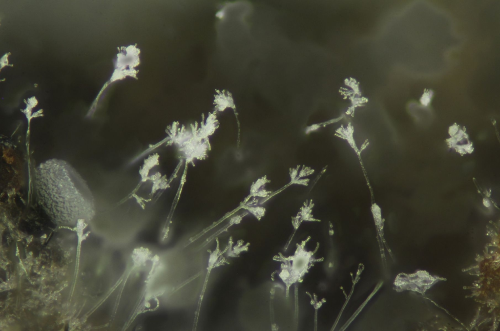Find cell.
<instances>
[{
  "label": "cell",
  "mask_w": 500,
  "mask_h": 331,
  "mask_svg": "<svg viewBox=\"0 0 500 331\" xmlns=\"http://www.w3.org/2000/svg\"><path fill=\"white\" fill-rule=\"evenodd\" d=\"M39 201L45 212L60 222L89 220L95 212L94 199L85 181L65 161L52 159L36 168Z\"/></svg>",
  "instance_id": "obj_1"
},
{
  "label": "cell",
  "mask_w": 500,
  "mask_h": 331,
  "mask_svg": "<svg viewBox=\"0 0 500 331\" xmlns=\"http://www.w3.org/2000/svg\"><path fill=\"white\" fill-rule=\"evenodd\" d=\"M197 125L191 126V130L169 129L170 141L174 143L181 155L188 162L194 159L205 158L210 149L208 139L200 137L198 134Z\"/></svg>",
  "instance_id": "obj_2"
},
{
  "label": "cell",
  "mask_w": 500,
  "mask_h": 331,
  "mask_svg": "<svg viewBox=\"0 0 500 331\" xmlns=\"http://www.w3.org/2000/svg\"><path fill=\"white\" fill-rule=\"evenodd\" d=\"M308 239L297 244L296 250L293 256L287 258L292 262V266L289 269H283L280 274L283 278L289 283H294L300 279L307 272L309 264L313 262L314 252L307 251L305 249V246Z\"/></svg>",
  "instance_id": "obj_3"
},
{
  "label": "cell",
  "mask_w": 500,
  "mask_h": 331,
  "mask_svg": "<svg viewBox=\"0 0 500 331\" xmlns=\"http://www.w3.org/2000/svg\"><path fill=\"white\" fill-rule=\"evenodd\" d=\"M449 134L451 138L446 141L450 147L455 148L461 153L473 150L472 144L469 142L464 128L462 129L459 125L454 124L449 127Z\"/></svg>",
  "instance_id": "obj_4"
},
{
  "label": "cell",
  "mask_w": 500,
  "mask_h": 331,
  "mask_svg": "<svg viewBox=\"0 0 500 331\" xmlns=\"http://www.w3.org/2000/svg\"><path fill=\"white\" fill-rule=\"evenodd\" d=\"M214 102L216 105L215 107V112L217 111H223L228 107L232 108L235 112L236 118H237V123L239 127L237 113L236 112V108L231 94L228 91L226 92L225 90L222 91L217 90V94L215 95Z\"/></svg>",
  "instance_id": "obj_5"
},
{
  "label": "cell",
  "mask_w": 500,
  "mask_h": 331,
  "mask_svg": "<svg viewBox=\"0 0 500 331\" xmlns=\"http://www.w3.org/2000/svg\"><path fill=\"white\" fill-rule=\"evenodd\" d=\"M313 204L312 200L307 201L301 207L297 215L292 218V225L296 229L303 221H316L318 219L314 218L312 214Z\"/></svg>",
  "instance_id": "obj_6"
},
{
  "label": "cell",
  "mask_w": 500,
  "mask_h": 331,
  "mask_svg": "<svg viewBox=\"0 0 500 331\" xmlns=\"http://www.w3.org/2000/svg\"><path fill=\"white\" fill-rule=\"evenodd\" d=\"M215 112L210 114L206 123L203 121L201 128L198 129V135L202 138L208 139V136L212 134L218 127L219 123L216 120Z\"/></svg>",
  "instance_id": "obj_7"
},
{
  "label": "cell",
  "mask_w": 500,
  "mask_h": 331,
  "mask_svg": "<svg viewBox=\"0 0 500 331\" xmlns=\"http://www.w3.org/2000/svg\"><path fill=\"white\" fill-rule=\"evenodd\" d=\"M269 182L270 181L267 179L266 176L258 179L250 187V196L267 197L269 194L271 193L265 189V184Z\"/></svg>",
  "instance_id": "obj_8"
},
{
  "label": "cell",
  "mask_w": 500,
  "mask_h": 331,
  "mask_svg": "<svg viewBox=\"0 0 500 331\" xmlns=\"http://www.w3.org/2000/svg\"><path fill=\"white\" fill-rule=\"evenodd\" d=\"M150 251L146 248H140L134 249L132 260L134 264L139 266L145 264L151 257Z\"/></svg>",
  "instance_id": "obj_9"
},
{
  "label": "cell",
  "mask_w": 500,
  "mask_h": 331,
  "mask_svg": "<svg viewBox=\"0 0 500 331\" xmlns=\"http://www.w3.org/2000/svg\"><path fill=\"white\" fill-rule=\"evenodd\" d=\"M246 207L244 208L248 209L250 213H251L254 216H255L258 220H260L261 218L265 214L266 209L265 208L261 207H250L249 206H245Z\"/></svg>",
  "instance_id": "obj_10"
},
{
  "label": "cell",
  "mask_w": 500,
  "mask_h": 331,
  "mask_svg": "<svg viewBox=\"0 0 500 331\" xmlns=\"http://www.w3.org/2000/svg\"><path fill=\"white\" fill-rule=\"evenodd\" d=\"M432 95L433 92L431 90H425L420 100L421 104L424 106H427L430 102Z\"/></svg>",
  "instance_id": "obj_11"
}]
</instances>
